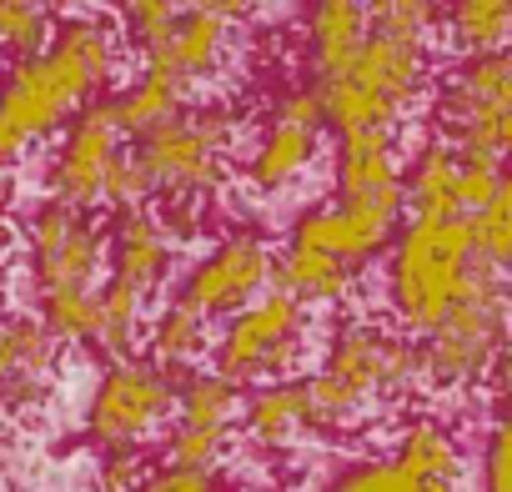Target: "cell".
<instances>
[{
	"mask_svg": "<svg viewBox=\"0 0 512 492\" xmlns=\"http://www.w3.org/2000/svg\"><path fill=\"white\" fill-rule=\"evenodd\" d=\"M126 61V36L106 11H81L56 21L51 41L36 56L6 61L0 71V156H31L36 146L56 141V131L106 101Z\"/></svg>",
	"mask_w": 512,
	"mask_h": 492,
	"instance_id": "cell-1",
	"label": "cell"
},
{
	"mask_svg": "<svg viewBox=\"0 0 512 492\" xmlns=\"http://www.w3.org/2000/svg\"><path fill=\"white\" fill-rule=\"evenodd\" d=\"M417 387H422L417 342L367 317L337 322L322 347V362L302 377L312 432H352L372 412L407 402Z\"/></svg>",
	"mask_w": 512,
	"mask_h": 492,
	"instance_id": "cell-2",
	"label": "cell"
},
{
	"mask_svg": "<svg viewBox=\"0 0 512 492\" xmlns=\"http://www.w3.org/2000/svg\"><path fill=\"white\" fill-rule=\"evenodd\" d=\"M477 267L467 216H407L382 252V302L407 337H427L467 292Z\"/></svg>",
	"mask_w": 512,
	"mask_h": 492,
	"instance_id": "cell-3",
	"label": "cell"
},
{
	"mask_svg": "<svg viewBox=\"0 0 512 492\" xmlns=\"http://www.w3.org/2000/svg\"><path fill=\"white\" fill-rule=\"evenodd\" d=\"M241 141V111L226 101L186 106L176 121L136 136L131 156L146 171L151 201H216L231 186V151Z\"/></svg>",
	"mask_w": 512,
	"mask_h": 492,
	"instance_id": "cell-4",
	"label": "cell"
},
{
	"mask_svg": "<svg viewBox=\"0 0 512 492\" xmlns=\"http://www.w3.org/2000/svg\"><path fill=\"white\" fill-rule=\"evenodd\" d=\"M427 46L422 41H402V36H382L372 31L357 51V61L322 81V121L332 136H352V131H397L412 106L427 91Z\"/></svg>",
	"mask_w": 512,
	"mask_h": 492,
	"instance_id": "cell-5",
	"label": "cell"
},
{
	"mask_svg": "<svg viewBox=\"0 0 512 492\" xmlns=\"http://www.w3.org/2000/svg\"><path fill=\"white\" fill-rule=\"evenodd\" d=\"M11 241L26 302L51 292H96L106 282V221L81 206L36 196L31 206H21Z\"/></svg>",
	"mask_w": 512,
	"mask_h": 492,
	"instance_id": "cell-6",
	"label": "cell"
},
{
	"mask_svg": "<svg viewBox=\"0 0 512 492\" xmlns=\"http://www.w3.org/2000/svg\"><path fill=\"white\" fill-rule=\"evenodd\" d=\"M512 342V282L507 272L477 262L462 302L427 332L417 337L422 352V387L437 392H467L472 382L487 377L492 357Z\"/></svg>",
	"mask_w": 512,
	"mask_h": 492,
	"instance_id": "cell-7",
	"label": "cell"
},
{
	"mask_svg": "<svg viewBox=\"0 0 512 492\" xmlns=\"http://www.w3.org/2000/svg\"><path fill=\"white\" fill-rule=\"evenodd\" d=\"M307 352H312V312L302 302H292L287 292L267 287L241 312L221 317L206 357H211V372H221L226 382H236L246 392L262 382L297 377Z\"/></svg>",
	"mask_w": 512,
	"mask_h": 492,
	"instance_id": "cell-8",
	"label": "cell"
},
{
	"mask_svg": "<svg viewBox=\"0 0 512 492\" xmlns=\"http://www.w3.org/2000/svg\"><path fill=\"white\" fill-rule=\"evenodd\" d=\"M171 412H176V372L131 352V357L101 362L86 412H81V432L96 452L101 447H146L156 432H166Z\"/></svg>",
	"mask_w": 512,
	"mask_h": 492,
	"instance_id": "cell-9",
	"label": "cell"
},
{
	"mask_svg": "<svg viewBox=\"0 0 512 492\" xmlns=\"http://www.w3.org/2000/svg\"><path fill=\"white\" fill-rule=\"evenodd\" d=\"M322 136H327V121H322L317 86L312 81L282 86L267 101L262 126H256L251 141H246V156H241L246 186L256 196H287V191H297L312 176V166L322 161Z\"/></svg>",
	"mask_w": 512,
	"mask_h": 492,
	"instance_id": "cell-10",
	"label": "cell"
},
{
	"mask_svg": "<svg viewBox=\"0 0 512 492\" xmlns=\"http://www.w3.org/2000/svg\"><path fill=\"white\" fill-rule=\"evenodd\" d=\"M272 267H277V246L262 231L236 226V231H221L186 267H176L171 297L201 312L206 322H221L272 287Z\"/></svg>",
	"mask_w": 512,
	"mask_h": 492,
	"instance_id": "cell-11",
	"label": "cell"
},
{
	"mask_svg": "<svg viewBox=\"0 0 512 492\" xmlns=\"http://www.w3.org/2000/svg\"><path fill=\"white\" fill-rule=\"evenodd\" d=\"M121 151H126V131L116 126V116H111L106 101H91L51 141L46 196H56L66 206H81V211H96L101 206V191H106V176L121 161Z\"/></svg>",
	"mask_w": 512,
	"mask_h": 492,
	"instance_id": "cell-12",
	"label": "cell"
},
{
	"mask_svg": "<svg viewBox=\"0 0 512 492\" xmlns=\"http://www.w3.org/2000/svg\"><path fill=\"white\" fill-rule=\"evenodd\" d=\"M176 267H181V246L166 236L156 206L116 211L106 221V282H121L151 302L156 292L171 287Z\"/></svg>",
	"mask_w": 512,
	"mask_h": 492,
	"instance_id": "cell-13",
	"label": "cell"
},
{
	"mask_svg": "<svg viewBox=\"0 0 512 492\" xmlns=\"http://www.w3.org/2000/svg\"><path fill=\"white\" fill-rule=\"evenodd\" d=\"M332 201L367 206L382 216L407 211L402 201V156H397V131H352L337 136L332 151Z\"/></svg>",
	"mask_w": 512,
	"mask_h": 492,
	"instance_id": "cell-14",
	"label": "cell"
},
{
	"mask_svg": "<svg viewBox=\"0 0 512 492\" xmlns=\"http://www.w3.org/2000/svg\"><path fill=\"white\" fill-rule=\"evenodd\" d=\"M397 226H402L397 216H382V211H367V206H347V201H322V206H302L292 216L287 241L292 246H312V252H322V257H337L352 272H367L392 246Z\"/></svg>",
	"mask_w": 512,
	"mask_h": 492,
	"instance_id": "cell-15",
	"label": "cell"
},
{
	"mask_svg": "<svg viewBox=\"0 0 512 492\" xmlns=\"http://www.w3.org/2000/svg\"><path fill=\"white\" fill-rule=\"evenodd\" d=\"M61 342L31 307L0 312V407L6 412H36L56 382Z\"/></svg>",
	"mask_w": 512,
	"mask_h": 492,
	"instance_id": "cell-16",
	"label": "cell"
},
{
	"mask_svg": "<svg viewBox=\"0 0 512 492\" xmlns=\"http://www.w3.org/2000/svg\"><path fill=\"white\" fill-rule=\"evenodd\" d=\"M141 56V66H156V71H166V76H176L186 91L191 86H211L221 71H226V61H231V26L221 21V16H211V11H186V16H176L146 51H136Z\"/></svg>",
	"mask_w": 512,
	"mask_h": 492,
	"instance_id": "cell-17",
	"label": "cell"
},
{
	"mask_svg": "<svg viewBox=\"0 0 512 492\" xmlns=\"http://www.w3.org/2000/svg\"><path fill=\"white\" fill-rule=\"evenodd\" d=\"M372 36V21H367V6L362 0H302L297 11V41H302V71L312 86L342 76L362 41Z\"/></svg>",
	"mask_w": 512,
	"mask_h": 492,
	"instance_id": "cell-18",
	"label": "cell"
},
{
	"mask_svg": "<svg viewBox=\"0 0 512 492\" xmlns=\"http://www.w3.org/2000/svg\"><path fill=\"white\" fill-rule=\"evenodd\" d=\"M236 432H241V442L251 452H262V457L297 452L312 437V412H307L302 377L246 387L241 392V412H236Z\"/></svg>",
	"mask_w": 512,
	"mask_h": 492,
	"instance_id": "cell-19",
	"label": "cell"
},
{
	"mask_svg": "<svg viewBox=\"0 0 512 492\" xmlns=\"http://www.w3.org/2000/svg\"><path fill=\"white\" fill-rule=\"evenodd\" d=\"M512 106V46L502 51H482V56H462L442 91H437V121L442 131L487 116V111H507Z\"/></svg>",
	"mask_w": 512,
	"mask_h": 492,
	"instance_id": "cell-20",
	"label": "cell"
},
{
	"mask_svg": "<svg viewBox=\"0 0 512 492\" xmlns=\"http://www.w3.org/2000/svg\"><path fill=\"white\" fill-rule=\"evenodd\" d=\"M357 277L362 272H352L347 262L322 257V252H312V246H292V241L277 252V267H272V287L287 292L292 302H302L307 312L347 307L352 292H357Z\"/></svg>",
	"mask_w": 512,
	"mask_h": 492,
	"instance_id": "cell-21",
	"label": "cell"
},
{
	"mask_svg": "<svg viewBox=\"0 0 512 492\" xmlns=\"http://www.w3.org/2000/svg\"><path fill=\"white\" fill-rule=\"evenodd\" d=\"M387 457L397 467H407L412 477H422V482H437V487L462 492L467 457H462L457 432L442 417H412V422H402V432L392 437V452Z\"/></svg>",
	"mask_w": 512,
	"mask_h": 492,
	"instance_id": "cell-22",
	"label": "cell"
},
{
	"mask_svg": "<svg viewBox=\"0 0 512 492\" xmlns=\"http://www.w3.org/2000/svg\"><path fill=\"white\" fill-rule=\"evenodd\" d=\"M457 146L447 136L417 141V151L402 161V201L412 216H462L457 211Z\"/></svg>",
	"mask_w": 512,
	"mask_h": 492,
	"instance_id": "cell-23",
	"label": "cell"
},
{
	"mask_svg": "<svg viewBox=\"0 0 512 492\" xmlns=\"http://www.w3.org/2000/svg\"><path fill=\"white\" fill-rule=\"evenodd\" d=\"M211 322L201 312H191L186 302L166 297L156 312H146V332H141V357H151L166 372H191L201 367V357L211 352Z\"/></svg>",
	"mask_w": 512,
	"mask_h": 492,
	"instance_id": "cell-24",
	"label": "cell"
},
{
	"mask_svg": "<svg viewBox=\"0 0 512 492\" xmlns=\"http://www.w3.org/2000/svg\"><path fill=\"white\" fill-rule=\"evenodd\" d=\"M106 106H111L116 126L126 131V141H136V136H146L186 111V86L156 66H141L116 86V96H106Z\"/></svg>",
	"mask_w": 512,
	"mask_h": 492,
	"instance_id": "cell-25",
	"label": "cell"
},
{
	"mask_svg": "<svg viewBox=\"0 0 512 492\" xmlns=\"http://www.w3.org/2000/svg\"><path fill=\"white\" fill-rule=\"evenodd\" d=\"M141 332H146V297H136L121 282H101L96 287V322H91L86 347L101 362L131 357V352H141Z\"/></svg>",
	"mask_w": 512,
	"mask_h": 492,
	"instance_id": "cell-26",
	"label": "cell"
},
{
	"mask_svg": "<svg viewBox=\"0 0 512 492\" xmlns=\"http://www.w3.org/2000/svg\"><path fill=\"white\" fill-rule=\"evenodd\" d=\"M437 26L462 56L502 51L512 46V0H442Z\"/></svg>",
	"mask_w": 512,
	"mask_h": 492,
	"instance_id": "cell-27",
	"label": "cell"
},
{
	"mask_svg": "<svg viewBox=\"0 0 512 492\" xmlns=\"http://www.w3.org/2000/svg\"><path fill=\"white\" fill-rule=\"evenodd\" d=\"M236 412H241V387L226 382L211 367H191L176 377V422L191 427H216V432H236Z\"/></svg>",
	"mask_w": 512,
	"mask_h": 492,
	"instance_id": "cell-28",
	"label": "cell"
},
{
	"mask_svg": "<svg viewBox=\"0 0 512 492\" xmlns=\"http://www.w3.org/2000/svg\"><path fill=\"white\" fill-rule=\"evenodd\" d=\"M467 231H472L477 262H487L497 272H512V166H502V181L487 196V206H477L467 216Z\"/></svg>",
	"mask_w": 512,
	"mask_h": 492,
	"instance_id": "cell-29",
	"label": "cell"
},
{
	"mask_svg": "<svg viewBox=\"0 0 512 492\" xmlns=\"http://www.w3.org/2000/svg\"><path fill=\"white\" fill-rule=\"evenodd\" d=\"M322 492H452V487H437V482H422L412 477L407 467H397L387 452L382 457H357L347 467H337Z\"/></svg>",
	"mask_w": 512,
	"mask_h": 492,
	"instance_id": "cell-30",
	"label": "cell"
},
{
	"mask_svg": "<svg viewBox=\"0 0 512 492\" xmlns=\"http://www.w3.org/2000/svg\"><path fill=\"white\" fill-rule=\"evenodd\" d=\"M56 31V16L46 0H0V56L21 61L36 56Z\"/></svg>",
	"mask_w": 512,
	"mask_h": 492,
	"instance_id": "cell-31",
	"label": "cell"
},
{
	"mask_svg": "<svg viewBox=\"0 0 512 492\" xmlns=\"http://www.w3.org/2000/svg\"><path fill=\"white\" fill-rule=\"evenodd\" d=\"M372 31L382 36H402V41H422L437 31L442 21V0H362Z\"/></svg>",
	"mask_w": 512,
	"mask_h": 492,
	"instance_id": "cell-32",
	"label": "cell"
},
{
	"mask_svg": "<svg viewBox=\"0 0 512 492\" xmlns=\"http://www.w3.org/2000/svg\"><path fill=\"white\" fill-rule=\"evenodd\" d=\"M111 6V21L121 26V36L136 46V51H146L176 16H186L196 0H106Z\"/></svg>",
	"mask_w": 512,
	"mask_h": 492,
	"instance_id": "cell-33",
	"label": "cell"
},
{
	"mask_svg": "<svg viewBox=\"0 0 512 492\" xmlns=\"http://www.w3.org/2000/svg\"><path fill=\"white\" fill-rule=\"evenodd\" d=\"M231 452V432L216 427H191V422H166L161 432V462H186V467H221Z\"/></svg>",
	"mask_w": 512,
	"mask_h": 492,
	"instance_id": "cell-34",
	"label": "cell"
},
{
	"mask_svg": "<svg viewBox=\"0 0 512 492\" xmlns=\"http://www.w3.org/2000/svg\"><path fill=\"white\" fill-rule=\"evenodd\" d=\"M462 156H487V161H512V106L507 111H487V116H472L452 131H442Z\"/></svg>",
	"mask_w": 512,
	"mask_h": 492,
	"instance_id": "cell-35",
	"label": "cell"
},
{
	"mask_svg": "<svg viewBox=\"0 0 512 492\" xmlns=\"http://www.w3.org/2000/svg\"><path fill=\"white\" fill-rule=\"evenodd\" d=\"M136 492H226L221 467H186V462H151Z\"/></svg>",
	"mask_w": 512,
	"mask_h": 492,
	"instance_id": "cell-36",
	"label": "cell"
},
{
	"mask_svg": "<svg viewBox=\"0 0 512 492\" xmlns=\"http://www.w3.org/2000/svg\"><path fill=\"white\" fill-rule=\"evenodd\" d=\"M146 447H101L96 452V477L91 487H111V492H136L146 477Z\"/></svg>",
	"mask_w": 512,
	"mask_h": 492,
	"instance_id": "cell-37",
	"label": "cell"
},
{
	"mask_svg": "<svg viewBox=\"0 0 512 492\" xmlns=\"http://www.w3.org/2000/svg\"><path fill=\"white\" fill-rule=\"evenodd\" d=\"M101 206L116 216V211H136V206H151V186H146V171L136 166L131 151H121V161L111 166L106 176V191H101Z\"/></svg>",
	"mask_w": 512,
	"mask_h": 492,
	"instance_id": "cell-38",
	"label": "cell"
},
{
	"mask_svg": "<svg viewBox=\"0 0 512 492\" xmlns=\"http://www.w3.org/2000/svg\"><path fill=\"white\" fill-rule=\"evenodd\" d=\"M482 492H512V407H502V417L487 432V447H482Z\"/></svg>",
	"mask_w": 512,
	"mask_h": 492,
	"instance_id": "cell-39",
	"label": "cell"
},
{
	"mask_svg": "<svg viewBox=\"0 0 512 492\" xmlns=\"http://www.w3.org/2000/svg\"><path fill=\"white\" fill-rule=\"evenodd\" d=\"M462 156V151H457ZM502 181V161H487V156H462L457 166V211L472 216L477 206H487V196L497 191Z\"/></svg>",
	"mask_w": 512,
	"mask_h": 492,
	"instance_id": "cell-40",
	"label": "cell"
},
{
	"mask_svg": "<svg viewBox=\"0 0 512 492\" xmlns=\"http://www.w3.org/2000/svg\"><path fill=\"white\" fill-rule=\"evenodd\" d=\"M482 382H487V392H492L502 407H512V342L492 357V367H487V377H482Z\"/></svg>",
	"mask_w": 512,
	"mask_h": 492,
	"instance_id": "cell-41",
	"label": "cell"
},
{
	"mask_svg": "<svg viewBox=\"0 0 512 492\" xmlns=\"http://www.w3.org/2000/svg\"><path fill=\"white\" fill-rule=\"evenodd\" d=\"M196 11H211L226 26H236V21H251L256 11H267V0H196Z\"/></svg>",
	"mask_w": 512,
	"mask_h": 492,
	"instance_id": "cell-42",
	"label": "cell"
},
{
	"mask_svg": "<svg viewBox=\"0 0 512 492\" xmlns=\"http://www.w3.org/2000/svg\"><path fill=\"white\" fill-rule=\"evenodd\" d=\"M21 472V447H16V437L11 432H0V492H6V482Z\"/></svg>",
	"mask_w": 512,
	"mask_h": 492,
	"instance_id": "cell-43",
	"label": "cell"
},
{
	"mask_svg": "<svg viewBox=\"0 0 512 492\" xmlns=\"http://www.w3.org/2000/svg\"><path fill=\"white\" fill-rule=\"evenodd\" d=\"M11 272H16V241H11V226H0V297L11 287Z\"/></svg>",
	"mask_w": 512,
	"mask_h": 492,
	"instance_id": "cell-44",
	"label": "cell"
},
{
	"mask_svg": "<svg viewBox=\"0 0 512 492\" xmlns=\"http://www.w3.org/2000/svg\"><path fill=\"white\" fill-rule=\"evenodd\" d=\"M11 196H16V161L0 156V206H11Z\"/></svg>",
	"mask_w": 512,
	"mask_h": 492,
	"instance_id": "cell-45",
	"label": "cell"
},
{
	"mask_svg": "<svg viewBox=\"0 0 512 492\" xmlns=\"http://www.w3.org/2000/svg\"><path fill=\"white\" fill-rule=\"evenodd\" d=\"M46 6H51V16H56V21H66V16L91 11V0H46Z\"/></svg>",
	"mask_w": 512,
	"mask_h": 492,
	"instance_id": "cell-46",
	"label": "cell"
},
{
	"mask_svg": "<svg viewBox=\"0 0 512 492\" xmlns=\"http://www.w3.org/2000/svg\"><path fill=\"white\" fill-rule=\"evenodd\" d=\"M91 492H111V487H91Z\"/></svg>",
	"mask_w": 512,
	"mask_h": 492,
	"instance_id": "cell-47",
	"label": "cell"
}]
</instances>
